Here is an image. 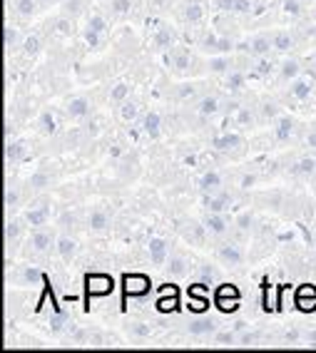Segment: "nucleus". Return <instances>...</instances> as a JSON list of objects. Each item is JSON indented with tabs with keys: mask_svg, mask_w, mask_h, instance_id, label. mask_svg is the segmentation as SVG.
Here are the masks:
<instances>
[{
	"mask_svg": "<svg viewBox=\"0 0 316 353\" xmlns=\"http://www.w3.org/2000/svg\"><path fill=\"white\" fill-rule=\"evenodd\" d=\"M297 306L302 311H316V286L306 284L297 291Z\"/></svg>",
	"mask_w": 316,
	"mask_h": 353,
	"instance_id": "4",
	"label": "nucleus"
},
{
	"mask_svg": "<svg viewBox=\"0 0 316 353\" xmlns=\"http://www.w3.org/2000/svg\"><path fill=\"white\" fill-rule=\"evenodd\" d=\"M3 40H6V48H10V45L15 43V30H10V28H6V35H3Z\"/></svg>",
	"mask_w": 316,
	"mask_h": 353,
	"instance_id": "43",
	"label": "nucleus"
},
{
	"mask_svg": "<svg viewBox=\"0 0 316 353\" xmlns=\"http://www.w3.org/2000/svg\"><path fill=\"white\" fill-rule=\"evenodd\" d=\"M88 28H92V30H102V28H105V20L100 18V15H95V18L90 20V26Z\"/></svg>",
	"mask_w": 316,
	"mask_h": 353,
	"instance_id": "41",
	"label": "nucleus"
},
{
	"mask_svg": "<svg viewBox=\"0 0 316 353\" xmlns=\"http://www.w3.org/2000/svg\"><path fill=\"white\" fill-rule=\"evenodd\" d=\"M170 272L177 274V276L184 272V261H182V259H172V261H170Z\"/></svg>",
	"mask_w": 316,
	"mask_h": 353,
	"instance_id": "30",
	"label": "nucleus"
},
{
	"mask_svg": "<svg viewBox=\"0 0 316 353\" xmlns=\"http://www.w3.org/2000/svg\"><path fill=\"white\" fill-rule=\"evenodd\" d=\"M40 125H43V132L45 134H52V132H55V120H52V114L45 112L43 117H40Z\"/></svg>",
	"mask_w": 316,
	"mask_h": 353,
	"instance_id": "22",
	"label": "nucleus"
},
{
	"mask_svg": "<svg viewBox=\"0 0 316 353\" xmlns=\"http://www.w3.org/2000/svg\"><path fill=\"white\" fill-rule=\"evenodd\" d=\"M266 50H269V40H266V38L254 40V52H266Z\"/></svg>",
	"mask_w": 316,
	"mask_h": 353,
	"instance_id": "32",
	"label": "nucleus"
},
{
	"mask_svg": "<svg viewBox=\"0 0 316 353\" xmlns=\"http://www.w3.org/2000/svg\"><path fill=\"white\" fill-rule=\"evenodd\" d=\"M30 184L40 190V187H45V184H48V174H35V176L30 179Z\"/></svg>",
	"mask_w": 316,
	"mask_h": 353,
	"instance_id": "36",
	"label": "nucleus"
},
{
	"mask_svg": "<svg viewBox=\"0 0 316 353\" xmlns=\"http://www.w3.org/2000/svg\"><path fill=\"white\" fill-rule=\"evenodd\" d=\"M32 246H35L38 252H45V249L50 246V236H48V234H35V236H32Z\"/></svg>",
	"mask_w": 316,
	"mask_h": 353,
	"instance_id": "21",
	"label": "nucleus"
},
{
	"mask_svg": "<svg viewBox=\"0 0 316 353\" xmlns=\"http://www.w3.org/2000/svg\"><path fill=\"white\" fill-rule=\"evenodd\" d=\"M135 114H137V108H135L132 102H125V105H122V117H125V120H132Z\"/></svg>",
	"mask_w": 316,
	"mask_h": 353,
	"instance_id": "27",
	"label": "nucleus"
},
{
	"mask_svg": "<svg viewBox=\"0 0 316 353\" xmlns=\"http://www.w3.org/2000/svg\"><path fill=\"white\" fill-rule=\"evenodd\" d=\"M115 8H117L120 13H125L127 8H130V3H127V0H117V3H115Z\"/></svg>",
	"mask_w": 316,
	"mask_h": 353,
	"instance_id": "49",
	"label": "nucleus"
},
{
	"mask_svg": "<svg viewBox=\"0 0 316 353\" xmlns=\"http://www.w3.org/2000/svg\"><path fill=\"white\" fill-rule=\"evenodd\" d=\"M6 154H8V159H18L20 154H23V145H20V142H15V145H8Z\"/></svg>",
	"mask_w": 316,
	"mask_h": 353,
	"instance_id": "25",
	"label": "nucleus"
},
{
	"mask_svg": "<svg viewBox=\"0 0 316 353\" xmlns=\"http://www.w3.org/2000/svg\"><path fill=\"white\" fill-rule=\"evenodd\" d=\"M221 259H227V261H232V264H239L241 261V252L239 249H237V246H224V249H221Z\"/></svg>",
	"mask_w": 316,
	"mask_h": 353,
	"instance_id": "12",
	"label": "nucleus"
},
{
	"mask_svg": "<svg viewBox=\"0 0 316 353\" xmlns=\"http://www.w3.org/2000/svg\"><path fill=\"white\" fill-rule=\"evenodd\" d=\"M314 159H302V162H299V172H314Z\"/></svg>",
	"mask_w": 316,
	"mask_h": 353,
	"instance_id": "39",
	"label": "nucleus"
},
{
	"mask_svg": "<svg viewBox=\"0 0 316 353\" xmlns=\"http://www.w3.org/2000/svg\"><path fill=\"white\" fill-rule=\"evenodd\" d=\"M26 279H28V281H35V279H40L38 269H26Z\"/></svg>",
	"mask_w": 316,
	"mask_h": 353,
	"instance_id": "46",
	"label": "nucleus"
},
{
	"mask_svg": "<svg viewBox=\"0 0 316 353\" xmlns=\"http://www.w3.org/2000/svg\"><path fill=\"white\" fill-rule=\"evenodd\" d=\"M85 289H88V296H105L112 291V279L105 274H90L85 276Z\"/></svg>",
	"mask_w": 316,
	"mask_h": 353,
	"instance_id": "2",
	"label": "nucleus"
},
{
	"mask_svg": "<svg viewBox=\"0 0 316 353\" xmlns=\"http://www.w3.org/2000/svg\"><path fill=\"white\" fill-rule=\"evenodd\" d=\"M175 309H177V289H175V286H165L162 294H159L157 311L167 314V311H175Z\"/></svg>",
	"mask_w": 316,
	"mask_h": 353,
	"instance_id": "5",
	"label": "nucleus"
},
{
	"mask_svg": "<svg viewBox=\"0 0 316 353\" xmlns=\"http://www.w3.org/2000/svg\"><path fill=\"white\" fill-rule=\"evenodd\" d=\"M289 134H291V120H289V117H282V120H279V125H277V137L286 139Z\"/></svg>",
	"mask_w": 316,
	"mask_h": 353,
	"instance_id": "17",
	"label": "nucleus"
},
{
	"mask_svg": "<svg viewBox=\"0 0 316 353\" xmlns=\"http://www.w3.org/2000/svg\"><path fill=\"white\" fill-rule=\"evenodd\" d=\"M15 199H18V194H15V192H8V194H6V204H8V207H10V204H15Z\"/></svg>",
	"mask_w": 316,
	"mask_h": 353,
	"instance_id": "51",
	"label": "nucleus"
},
{
	"mask_svg": "<svg viewBox=\"0 0 316 353\" xmlns=\"http://www.w3.org/2000/svg\"><path fill=\"white\" fill-rule=\"evenodd\" d=\"M217 48L219 50H229V40H217Z\"/></svg>",
	"mask_w": 316,
	"mask_h": 353,
	"instance_id": "55",
	"label": "nucleus"
},
{
	"mask_svg": "<svg viewBox=\"0 0 316 353\" xmlns=\"http://www.w3.org/2000/svg\"><path fill=\"white\" fill-rule=\"evenodd\" d=\"M309 92H311V85H309V82L299 80L297 85H294V97H299V100H304V97H309Z\"/></svg>",
	"mask_w": 316,
	"mask_h": 353,
	"instance_id": "20",
	"label": "nucleus"
},
{
	"mask_svg": "<svg viewBox=\"0 0 316 353\" xmlns=\"http://www.w3.org/2000/svg\"><path fill=\"white\" fill-rule=\"evenodd\" d=\"M157 130H159V114L157 112H150L145 117V132L157 134Z\"/></svg>",
	"mask_w": 316,
	"mask_h": 353,
	"instance_id": "14",
	"label": "nucleus"
},
{
	"mask_svg": "<svg viewBox=\"0 0 316 353\" xmlns=\"http://www.w3.org/2000/svg\"><path fill=\"white\" fill-rule=\"evenodd\" d=\"M217 341H221V343H232L234 336L232 334H219V336H217Z\"/></svg>",
	"mask_w": 316,
	"mask_h": 353,
	"instance_id": "50",
	"label": "nucleus"
},
{
	"mask_svg": "<svg viewBox=\"0 0 316 353\" xmlns=\"http://www.w3.org/2000/svg\"><path fill=\"white\" fill-rule=\"evenodd\" d=\"M38 48H40V40L38 38H28L26 40V50L28 52H38Z\"/></svg>",
	"mask_w": 316,
	"mask_h": 353,
	"instance_id": "38",
	"label": "nucleus"
},
{
	"mask_svg": "<svg viewBox=\"0 0 316 353\" xmlns=\"http://www.w3.org/2000/svg\"><path fill=\"white\" fill-rule=\"evenodd\" d=\"M217 6H219L221 10H229V8L237 6V0H217Z\"/></svg>",
	"mask_w": 316,
	"mask_h": 353,
	"instance_id": "44",
	"label": "nucleus"
},
{
	"mask_svg": "<svg viewBox=\"0 0 316 353\" xmlns=\"http://www.w3.org/2000/svg\"><path fill=\"white\" fill-rule=\"evenodd\" d=\"M241 82H244V77H241V75H232V77H229V88H232V90H239Z\"/></svg>",
	"mask_w": 316,
	"mask_h": 353,
	"instance_id": "42",
	"label": "nucleus"
},
{
	"mask_svg": "<svg viewBox=\"0 0 316 353\" xmlns=\"http://www.w3.org/2000/svg\"><path fill=\"white\" fill-rule=\"evenodd\" d=\"M18 13L30 15L32 13V0H18Z\"/></svg>",
	"mask_w": 316,
	"mask_h": 353,
	"instance_id": "28",
	"label": "nucleus"
},
{
	"mask_svg": "<svg viewBox=\"0 0 316 353\" xmlns=\"http://www.w3.org/2000/svg\"><path fill=\"white\" fill-rule=\"evenodd\" d=\"M207 227L212 229L215 234H221L227 224H224V219H221L219 214H212V216H207Z\"/></svg>",
	"mask_w": 316,
	"mask_h": 353,
	"instance_id": "15",
	"label": "nucleus"
},
{
	"mask_svg": "<svg viewBox=\"0 0 316 353\" xmlns=\"http://www.w3.org/2000/svg\"><path fill=\"white\" fill-rule=\"evenodd\" d=\"M207 306H209V299L190 294V309L195 311V314H202V311H207Z\"/></svg>",
	"mask_w": 316,
	"mask_h": 353,
	"instance_id": "11",
	"label": "nucleus"
},
{
	"mask_svg": "<svg viewBox=\"0 0 316 353\" xmlns=\"http://www.w3.org/2000/svg\"><path fill=\"white\" fill-rule=\"evenodd\" d=\"M217 309L224 311V314H232V311L239 309V291H237V286H219V291H217Z\"/></svg>",
	"mask_w": 316,
	"mask_h": 353,
	"instance_id": "1",
	"label": "nucleus"
},
{
	"mask_svg": "<svg viewBox=\"0 0 316 353\" xmlns=\"http://www.w3.org/2000/svg\"><path fill=\"white\" fill-rule=\"evenodd\" d=\"M199 112H202V114H215L217 112V100H215V97H204V100L199 102Z\"/></svg>",
	"mask_w": 316,
	"mask_h": 353,
	"instance_id": "19",
	"label": "nucleus"
},
{
	"mask_svg": "<svg viewBox=\"0 0 316 353\" xmlns=\"http://www.w3.org/2000/svg\"><path fill=\"white\" fill-rule=\"evenodd\" d=\"M187 65H190V63H187V57L179 55V57H177V68H179V70H184V68H187Z\"/></svg>",
	"mask_w": 316,
	"mask_h": 353,
	"instance_id": "54",
	"label": "nucleus"
},
{
	"mask_svg": "<svg viewBox=\"0 0 316 353\" xmlns=\"http://www.w3.org/2000/svg\"><path fill=\"white\" fill-rule=\"evenodd\" d=\"M212 328H215V323L212 321H195V323H190V331L192 334H209V331H212Z\"/></svg>",
	"mask_w": 316,
	"mask_h": 353,
	"instance_id": "18",
	"label": "nucleus"
},
{
	"mask_svg": "<svg viewBox=\"0 0 316 353\" xmlns=\"http://www.w3.org/2000/svg\"><path fill=\"white\" fill-rule=\"evenodd\" d=\"M57 254L63 259H70L72 254H75V241L72 239H60L57 241Z\"/></svg>",
	"mask_w": 316,
	"mask_h": 353,
	"instance_id": "9",
	"label": "nucleus"
},
{
	"mask_svg": "<svg viewBox=\"0 0 316 353\" xmlns=\"http://www.w3.org/2000/svg\"><path fill=\"white\" fill-rule=\"evenodd\" d=\"M199 187H202V190H215V187H219V174H217V172H207V174L199 179Z\"/></svg>",
	"mask_w": 316,
	"mask_h": 353,
	"instance_id": "10",
	"label": "nucleus"
},
{
	"mask_svg": "<svg viewBox=\"0 0 316 353\" xmlns=\"http://www.w3.org/2000/svg\"><path fill=\"white\" fill-rule=\"evenodd\" d=\"M309 145H314V147H316V132H314V134H311V137H309Z\"/></svg>",
	"mask_w": 316,
	"mask_h": 353,
	"instance_id": "56",
	"label": "nucleus"
},
{
	"mask_svg": "<svg viewBox=\"0 0 316 353\" xmlns=\"http://www.w3.org/2000/svg\"><path fill=\"white\" fill-rule=\"evenodd\" d=\"M227 68H229V65H227V60H224V57H217V60H212V70H215V72H224Z\"/></svg>",
	"mask_w": 316,
	"mask_h": 353,
	"instance_id": "34",
	"label": "nucleus"
},
{
	"mask_svg": "<svg viewBox=\"0 0 316 353\" xmlns=\"http://www.w3.org/2000/svg\"><path fill=\"white\" fill-rule=\"evenodd\" d=\"M241 139L237 134H224V137H217L215 139V147L217 150H229V147H237Z\"/></svg>",
	"mask_w": 316,
	"mask_h": 353,
	"instance_id": "8",
	"label": "nucleus"
},
{
	"mask_svg": "<svg viewBox=\"0 0 316 353\" xmlns=\"http://www.w3.org/2000/svg\"><path fill=\"white\" fill-rule=\"evenodd\" d=\"M135 334H137L139 339H145V336H150V326H145V323H135Z\"/></svg>",
	"mask_w": 316,
	"mask_h": 353,
	"instance_id": "40",
	"label": "nucleus"
},
{
	"mask_svg": "<svg viewBox=\"0 0 316 353\" xmlns=\"http://www.w3.org/2000/svg\"><path fill=\"white\" fill-rule=\"evenodd\" d=\"M284 10H286V13H291V15H299V13H302V8H299L297 0H286V3H284Z\"/></svg>",
	"mask_w": 316,
	"mask_h": 353,
	"instance_id": "31",
	"label": "nucleus"
},
{
	"mask_svg": "<svg viewBox=\"0 0 316 353\" xmlns=\"http://www.w3.org/2000/svg\"><path fill=\"white\" fill-rule=\"evenodd\" d=\"M209 207H212V212H221L224 209V204H227V196H219V199H215V202H207Z\"/></svg>",
	"mask_w": 316,
	"mask_h": 353,
	"instance_id": "37",
	"label": "nucleus"
},
{
	"mask_svg": "<svg viewBox=\"0 0 316 353\" xmlns=\"http://www.w3.org/2000/svg\"><path fill=\"white\" fill-rule=\"evenodd\" d=\"M269 70H272V65L266 63V60H261V63H259V72H261V75H266Z\"/></svg>",
	"mask_w": 316,
	"mask_h": 353,
	"instance_id": "52",
	"label": "nucleus"
},
{
	"mask_svg": "<svg viewBox=\"0 0 316 353\" xmlns=\"http://www.w3.org/2000/svg\"><path fill=\"white\" fill-rule=\"evenodd\" d=\"M45 219H48V209H35V212H28V221H30L32 227H40V224H45Z\"/></svg>",
	"mask_w": 316,
	"mask_h": 353,
	"instance_id": "13",
	"label": "nucleus"
},
{
	"mask_svg": "<svg viewBox=\"0 0 316 353\" xmlns=\"http://www.w3.org/2000/svg\"><path fill=\"white\" fill-rule=\"evenodd\" d=\"M150 259L152 264H165L167 259V244L162 239H152L150 241Z\"/></svg>",
	"mask_w": 316,
	"mask_h": 353,
	"instance_id": "6",
	"label": "nucleus"
},
{
	"mask_svg": "<svg viewBox=\"0 0 316 353\" xmlns=\"http://www.w3.org/2000/svg\"><path fill=\"white\" fill-rule=\"evenodd\" d=\"M234 10H249V0H237Z\"/></svg>",
	"mask_w": 316,
	"mask_h": 353,
	"instance_id": "48",
	"label": "nucleus"
},
{
	"mask_svg": "<svg viewBox=\"0 0 316 353\" xmlns=\"http://www.w3.org/2000/svg\"><path fill=\"white\" fill-rule=\"evenodd\" d=\"M187 18H190V20H199V18H202V8H199V6H190V8H187Z\"/></svg>",
	"mask_w": 316,
	"mask_h": 353,
	"instance_id": "35",
	"label": "nucleus"
},
{
	"mask_svg": "<svg viewBox=\"0 0 316 353\" xmlns=\"http://www.w3.org/2000/svg\"><path fill=\"white\" fill-rule=\"evenodd\" d=\"M85 40H88L92 48H97V43H100V30H92V28H88V32H85Z\"/></svg>",
	"mask_w": 316,
	"mask_h": 353,
	"instance_id": "26",
	"label": "nucleus"
},
{
	"mask_svg": "<svg viewBox=\"0 0 316 353\" xmlns=\"http://www.w3.org/2000/svg\"><path fill=\"white\" fill-rule=\"evenodd\" d=\"M68 112L72 114V117H83V114H88V112H90V102L85 100V97H77V100L70 102Z\"/></svg>",
	"mask_w": 316,
	"mask_h": 353,
	"instance_id": "7",
	"label": "nucleus"
},
{
	"mask_svg": "<svg viewBox=\"0 0 316 353\" xmlns=\"http://www.w3.org/2000/svg\"><path fill=\"white\" fill-rule=\"evenodd\" d=\"M297 72H299V65L294 63V60H289V63L282 65V75H284V77H294Z\"/></svg>",
	"mask_w": 316,
	"mask_h": 353,
	"instance_id": "24",
	"label": "nucleus"
},
{
	"mask_svg": "<svg viewBox=\"0 0 316 353\" xmlns=\"http://www.w3.org/2000/svg\"><path fill=\"white\" fill-rule=\"evenodd\" d=\"M274 48H277V50H289L291 38L289 35H277V38H274Z\"/></svg>",
	"mask_w": 316,
	"mask_h": 353,
	"instance_id": "23",
	"label": "nucleus"
},
{
	"mask_svg": "<svg viewBox=\"0 0 316 353\" xmlns=\"http://www.w3.org/2000/svg\"><path fill=\"white\" fill-rule=\"evenodd\" d=\"M309 339H311V341H316V331H314V334H311V336H309Z\"/></svg>",
	"mask_w": 316,
	"mask_h": 353,
	"instance_id": "57",
	"label": "nucleus"
},
{
	"mask_svg": "<svg viewBox=\"0 0 316 353\" xmlns=\"http://www.w3.org/2000/svg\"><path fill=\"white\" fill-rule=\"evenodd\" d=\"M252 184H254V176H252V174L244 176V179H241V187H247V190H249V187H252Z\"/></svg>",
	"mask_w": 316,
	"mask_h": 353,
	"instance_id": "53",
	"label": "nucleus"
},
{
	"mask_svg": "<svg viewBox=\"0 0 316 353\" xmlns=\"http://www.w3.org/2000/svg\"><path fill=\"white\" fill-rule=\"evenodd\" d=\"M108 214H105V212H95V214L90 216V227L92 229H105L108 227Z\"/></svg>",
	"mask_w": 316,
	"mask_h": 353,
	"instance_id": "16",
	"label": "nucleus"
},
{
	"mask_svg": "<svg viewBox=\"0 0 316 353\" xmlns=\"http://www.w3.org/2000/svg\"><path fill=\"white\" fill-rule=\"evenodd\" d=\"M150 279L142 276V274H127L125 276V294L127 296H142L150 291Z\"/></svg>",
	"mask_w": 316,
	"mask_h": 353,
	"instance_id": "3",
	"label": "nucleus"
},
{
	"mask_svg": "<svg viewBox=\"0 0 316 353\" xmlns=\"http://www.w3.org/2000/svg\"><path fill=\"white\" fill-rule=\"evenodd\" d=\"M127 90H130L127 85H117V88L112 90V100H125V97H127Z\"/></svg>",
	"mask_w": 316,
	"mask_h": 353,
	"instance_id": "33",
	"label": "nucleus"
},
{
	"mask_svg": "<svg viewBox=\"0 0 316 353\" xmlns=\"http://www.w3.org/2000/svg\"><path fill=\"white\" fill-rule=\"evenodd\" d=\"M249 224H252V216H249V214H241L239 216V227L241 229H249Z\"/></svg>",
	"mask_w": 316,
	"mask_h": 353,
	"instance_id": "45",
	"label": "nucleus"
},
{
	"mask_svg": "<svg viewBox=\"0 0 316 353\" xmlns=\"http://www.w3.org/2000/svg\"><path fill=\"white\" fill-rule=\"evenodd\" d=\"M18 234V224H8V229H6V236L10 239V236H15Z\"/></svg>",
	"mask_w": 316,
	"mask_h": 353,
	"instance_id": "47",
	"label": "nucleus"
},
{
	"mask_svg": "<svg viewBox=\"0 0 316 353\" xmlns=\"http://www.w3.org/2000/svg\"><path fill=\"white\" fill-rule=\"evenodd\" d=\"M170 43H172V35L165 30V28H162V30L157 32V45H162V48H167V45H170Z\"/></svg>",
	"mask_w": 316,
	"mask_h": 353,
	"instance_id": "29",
	"label": "nucleus"
}]
</instances>
